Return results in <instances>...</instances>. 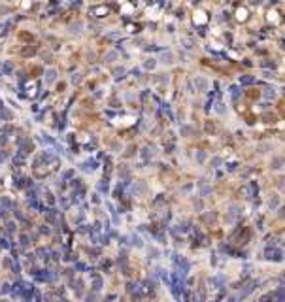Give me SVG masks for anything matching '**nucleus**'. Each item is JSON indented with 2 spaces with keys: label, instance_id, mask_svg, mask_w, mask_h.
<instances>
[{
  "label": "nucleus",
  "instance_id": "1",
  "mask_svg": "<svg viewBox=\"0 0 285 302\" xmlns=\"http://www.w3.org/2000/svg\"><path fill=\"white\" fill-rule=\"evenodd\" d=\"M195 85H196V89H198V91H208L210 81L206 79L204 76H196V78H195Z\"/></svg>",
  "mask_w": 285,
  "mask_h": 302
},
{
  "label": "nucleus",
  "instance_id": "2",
  "mask_svg": "<svg viewBox=\"0 0 285 302\" xmlns=\"http://www.w3.org/2000/svg\"><path fill=\"white\" fill-rule=\"evenodd\" d=\"M278 96V93H276V89L274 87H266V89L262 91V98L264 100H274Z\"/></svg>",
  "mask_w": 285,
  "mask_h": 302
},
{
  "label": "nucleus",
  "instance_id": "3",
  "mask_svg": "<svg viewBox=\"0 0 285 302\" xmlns=\"http://www.w3.org/2000/svg\"><path fill=\"white\" fill-rule=\"evenodd\" d=\"M270 149H272V146L268 144V142H262V144L257 146V151H259V153H268Z\"/></svg>",
  "mask_w": 285,
  "mask_h": 302
},
{
  "label": "nucleus",
  "instance_id": "4",
  "mask_svg": "<svg viewBox=\"0 0 285 302\" xmlns=\"http://www.w3.org/2000/svg\"><path fill=\"white\" fill-rule=\"evenodd\" d=\"M163 63L172 64V63H174V55H172V53H164V55H163Z\"/></svg>",
  "mask_w": 285,
  "mask_h": 302
},
{
  "label": "nucleus",
  "instance_id": "5",
  "mask_svg": "<svg viewBox=\"0 0 285 302\" xmlns=\"http://www.w3.org/2000/svg\"><path fill=\"white\" fill-rule=\"evenodd\" d=\"M144 66H146L147 70H153L155 66H157V63H155V59H147V60H146V64H144Z\"/></svg>",
  "mask_w": 285,
  "mask_h": 302
},
{
  "label": "nucleus",
  "instance_id": "6",
  "mask_svg": "<svg viewBox=\"0 0 285 302\" xmlns=\"http://www.w3.org/2000/svg\"><path fill=\"white\" fill-rule=\"evenodd\" d=\"M215 111H217V114H221V115H223V114H225V104H221V102H219V104L215 106Z\"/></svg>",
  "mask_w": 285,
  "mask_h": 302
},
{
  "label": "nucleus",
  "instance_id": "7",
  "mask_svg": "<svg viewBox=\"0 0 285 302\" xmlns=\"http://www.w3.org/2000/svg\"><path fill=\"white\" fill-rule=\"evenodd\" d=\"M246 9H238V19H246Z\"/></svg>",
  "mask_w": 285,
  "mask_h": 302
},
{
  "label": "nucleus",
  "instance_id": "8",
  "mask_svg": "<svg viewBox=\"0 0 285 302\" xmlns=\"http://www.w3.org/2000/svg\"><path fill=\"white\" fill-rule=\"evenodd\" d=\"M279 164H281V159H276V162H274V168H281Z\"/></svg>",
  "mask_w": 285,
  "mask_h": 302
},
{
  "label": "nucleus",
  "instance_id": "9",
  "mask_svg": "<svg viewBox=\"0 0 285 302\" xmlns=\"http://www.w3.org/2000/svg\"><path fill=\"white\" fill-rule=\"evenodd\" d=\"M251 81H253L251 78H242V83H251Z\"/></svg>",
  "mask_w": 285,
  "mask_h": 302
}]
</instances>
